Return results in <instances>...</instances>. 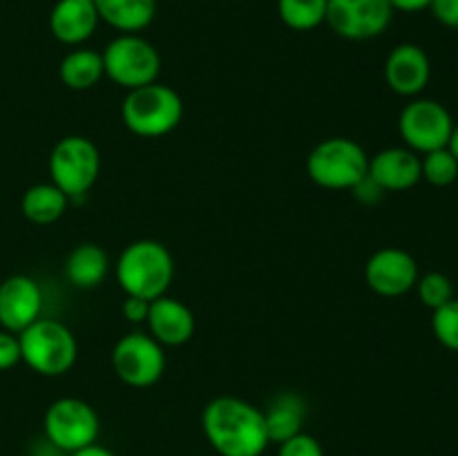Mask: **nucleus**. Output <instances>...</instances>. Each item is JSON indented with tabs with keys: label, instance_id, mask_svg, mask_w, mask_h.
Masks as SVG:
<instances>
[{
	"label": "nucleus",
	"instance_id": "21",
	"mask_svg": "<svg viewBox=\"0 0 458 456\" xmlns=\"http://www.w3.org/2000/svg\"><path fill=\"white\" fill-rule=\"evenodd\" d=\"M58 76H61V83L67 89H76V92H83V89H92L94 85H98V80L106 76L103 70V56L97 49L88 47H76L70 54H65L58 65Z\"/></svg>",
	"mask_w": 458,
	"mask_h": 456
},
{
	"label": "nucleus",
	"instance_id": "10",
	"mask_svg": "<svg viewBox=\"0 0 458 456\" xmlns=\"http://www.w3.org/2000/svg\"><path fill=\"white\" fill-rule=\"evenodd\" d=\"M454 130V119L443 103L434 98H411L398 116V132L405 148L416 155L447 148L450 134Z\"/></svg>",
	"mask_w": 458,
	"mask_h": 456
},
{
	"label": "nucleus",
	"instance_id": "12",
	"mask_svg": "<svg viewBox=\"0 0 458 456\" xmlns=\"http://www.w3.org/2000/svg\"><path fill=\"white\" fill-rule=\"evenodd\" d=\"M419 264L407 250L387 246L367 259L365 282L374 293L383 298H401L410 293L419 282Z\"/></svg>",
	"mask_w": 458,
	"mask_h": 456
},
{
	"label": "nucleus",
	"instance_id": "29",
	"mask_svg": "<svg viewBox=\"0 0 458 456\" xmlns=\"http://www.w3.org/2000/svg\"><path fill=\"white\" fill-rule=\"evenodd\" d=\"M429 12L443 27L458 30V0H434Z\"/></svg>",
	"mask_w": 458,
	"mask_h": 456
},
{
	"label": "nucleus",
	"instance_id": "6",
	"mask_svg": "<svg viewBox=\"0 0 458 456\" xmlns=\"http://www.w3.org/2000/svg\"><path fill=\"white\" fill-rule=\"evenodd\" d=\"M106 76L123 89H137L159 79L161 56L150 40L139 34H119L103 49Z\"/></svg>",
	"mask_w": 458,
	"mask_h": 456
},
{
	"label": "nucleus",
	"instance_id": "32",
	"mask_svg": "<svg viewBox=\"0 0 458 456\" xmlns=\"http://www.w3.org/2000/svg\"><path fill=\"white\" fill-rule=\"evenodd\" d=\"M434 0H389L394 12H405V13H416L425 12V9L432 7Z\"/></svg>",
	"mask_w": 458,
	"mask_h": 456
},
{
	"label": "nucleus",
	"instance_id": "9",
	"mask_svg": "<svg viewBox=\"0 0 458 456\" xmlns=\"http://www.w3.org/2000/svg\"><path fill=\"white\" fill-rule=\"evenodd\" d=\"M112 369L128 387H152L165 371L164 347L150 334L130 331L112 349Z\"/></svg>",
	"mask_w": 458,
	"mask_h": 456
},
{
	"label": "nucleus",
	"instance_id": "3",
	"mask_svg": "<svg viewBox=\"0 0 458 456\" xmlns=\"http://www.w3.org/2000/svg\"><path fill=\"white\" fill-rule=\"evenodd\" d=\"M125 128L141 139H159L173 132L183 116V101L173 88L155 83L130 89L121 103Z\"/></svg>",
	"mask_w": 458,
	"mask_h": 456
},
{
	"label": "nucleus",
	"instance_id": "30",
	"mask_svg": "<svg viewBox=\"0 0 458 456\" xmlns=\"http://www.w3.org/2000/svg\"><path fill=\"white\" fill-rule=\"evenodd\" d=\"M123 311L125 320L132 322V325H143L148 320V313H150V300H143V298H134V295H128L121 307Z\"/></svg>",
	"mask_w": 458,
	"mask_h": 456
},
{
	"label": "nucleus",
	"instance_id": "16",
	"mask_svg": "<svg viewBox=\"0 0 458 456\" xmlns=\"http://www.w3.org/2000/svg\"><path fill=\"white\" fill-rule=\"evenodd\" d=\"M369 177L385 192H403L423 179L420 155L410 148H385L369 156Z\"/></svg>",
	"mask_w": 458,
	"mask_h": 456
},
{
	"label": "nucleus",
	"instance_id": "34",
	"mask_svg": "<svg viewBox=\"0 0 458 456\" xmlns=\"http://www.w3.org/2000/svg\"><path fill=\"white\" fill-rule=\"evenodd\" d=\"M447 150L454 155V159L458 161V123H454V130L450 134V141H447Z\"/></svg>",
	"mask_w": 458,
	"mask_h": 456
},
{
	"label": "nucleus",
	"instance_id": "5",
	"mask_svg": "<svg viewBox=\"0 0 458 456\" xmlns=\"http://www.w3.org/2000/svg\"><path fill=\"white\" fill-rule=\"evenodd\" d=\"M369 173V155L358 141L329 137L318 143L307 156V174L327 190H352Z\"/></svg>",
	"mask_w": 458,
	"mask_h": 456
},
{
	"label": "nucleus",
	"instance_id": "22",
	"mask_svg": "<svg viewBox=\"0 0 458 456\" xmlns=\"http://www.w3.org/2000/svg\"><path fill=\"white\" fill-rule=\"evenodd\" d=\"M67 206H70V197L54 183H36V186L27 188L21 201L22 215L38 226H49V224L58 222L65 215Z\"/></svg>",
	"mask_w": 458,
	"mask_h": 456
},
{
	"label": "nucleus",
	"instance_id": "19",
	"mask_svg": "<svg viewBox=\"0 0 458 456\" xmlns=\"http://www.w3.org/2000/svg\"><path fill=\"white\" fill-rule=\"evenodd\" d=\"M304 418H307V402H304L302 396L293 392L277 393L268 402L267 411H264L268 441L284 443L286 438L300 434L302 432Z\"/></svg>",
	"mask_w": 458,
	"mask_h": 456
},
{
	"label": "nucleus",
	"instance_id": "8",
	"mask_svg": "<svg viewBox=\"0 0 458 456\" xmlns=\"http://www.w3.org/2000/svg\"><path fill=\"white\" fill-rule=\"evenodd\" d=\"M43 429L47 443L63 454H72L97 443L101 420L89 402L81 398H58L45 411Z\"/></svg>",
	"mask_w": 458,
	"mask_h": 456
},
{
	"label": "nucleus",
	"instance_id": "18",
	"mask_svg": "<svg viewBox=\"0 0 458 456\" xmlns=\"http://www.w3.org/2000/svg\"><path fill=\"white\" fill-rule=\"evenodd\" d=\"M98 18L121 34H139L152 25L157 0H94Z\"/></svg>",
	"mask_w": 458,
	"mask_h": 456
},
{
	"label": "nucleus",
	"instance_id": "23",
	"mask_svg": "<svg viewBox=\"0 0 458 456\" xmlns=\"http://www.w3.org/2000/svg\"><path fill=\"white\" fill-rule=\"evenodd\" d=\"M329 0H277L282 22L293 31H311L325 25Z\"/></svg>",
	"mask_w": 458,
	"mask_h": 456
},
{
	"label": "nucleus",
	"instance_id": "26",
	"mask_svg": "<svg viewBox=\"0 0 458 456\" xmlns=\"http://www.w3.org/2000/svg\"><path fill=\"white\" fill-rule=\"evenodd\" d=\"M432 331L443 347L458 353V298L434 311Z\"/></svg>",
	"mask_w": 458,
	"mask_h": 456
},
{
	"label": "nucleus",
	"instance_id": "24",
	"mask_svg": "<svg viewBox=\"0 0 458 456\" xmlns=\"http://www.w3.org/2000/svg\"><path fill=\"white\" fill-rule=\"evenodd\" d=\"M420 173H423L425 182L432 186H452L458 179V161L447 148H438V150L425 152L420 156Z\"/></svg>",
	"mask_w": 458,
	"mask_h": 456
},
{
	"label": "nucleus",
	"instance_id": "1",
	"mask_svg": "<svg viewBox=\"0 0 458 456\" xmlns=\"http://www.w3.org/2000/svg\"><path fill=\"white\" fill-rule=\"evenodd\" d=\"M201 429L219 456H259L268 447L264 411L237 396H217L204 407Z\"/></svg>",
	"mask_w": 458,
	"mask_h": 456
},
{
	"label": "nucleus",
	"instance_id": "25",
	"mask_svg": "<svg viewBox=\"0 0 458 456\" xmlns=\"http://www.w3.org/2000/svg\"><path fill=\"white\" fill-rule=\"evenodd\" d=\"M414 289L419 291L420 302H423L428 308H432V311H437V308H441L443 304H447L452 298H454V286H452V280L445 275V273H438V271L420 275Z\"/></svg>",
	"mask_w": 458,
	"mask_h": 456
},
{
	"label": "nucleus",
	"instance_id": "31",
	"mask_svg": "<svg viewBox=\"0 0 458 456\" xmlns=\"http://www.w3.org/2000/svg\"><path fill=\"white\" fill-rule=\"evenodd\" d=\"M352 190H353V195H356V199H360L362 204H378L385 195L383 188H380L378 183L369 177V173H367V177L362 179L358 186H353Z\"/></svg>",
	"mask_w": 458,
	"mask_h": 456
},
{
	"label": "nucleus",
	"instance_id": "20",
	"mask_svg": "<svg viewBox=\"0 0 458 456\" xmlns=\"http://www.w3.org/2000/svg\"><path fill=\"white\" fill-rule=\"evenodd\" d=\"M110 271V258L98 244L85 241L72 249L65 259V275L76 289H97Z\"/></svg>",
	"mask_w": 458,
	"mask_h": 456
},
{
	"label": "nucleus",
	"instance_id": "17",
	"mask_svg": "<svg viewBox=\"0 0 458 456\" xmlns=\"http://www.w3.org/2000/svg\"><path fill=\"white\" fill-rule=\"evenodd\" d=\"M98 18L94 0H56L49 12V31L63 45L79 47L97 31Z\"/></svg>",
	"mask_w": 458,
	"mask_h": 456
},
{
	"label": "nucleus",
	"instance_id": "14",
	"mask_svg": "<svg viewBox=\"0 0 458 456\" xmlns=\"http://www.w3.org/2000/svg\"><path fill=\"white\" fill-rule=\"evenodd\" d=\"M43 311V291L30 275H12L0 284V325L21 334L34 325Z\"/></svg>",
	"mask_w": 458,
	"mask_h": 456
},
{
	"label": "nucleus",
	"instance_id": "7",
	"mask_svg": "<svg viewBox=\"0 0 458 456\" xmlns=\"http://www.w3.org/2000/svg\"><path fill=\"white\" fill-rule=\"evenodd\" d=\"M101 173V155L92 139L70 134L54 146L49 155L52 183L67 197H83L97 183Z\"/></svg>",
	"mask_w": 458,
	"mask_h": 456
},
{
	"label": "nucleus",
	"instance_id": "11",
	"mask_svg": "<svg viewBox=\"0 0 458 456\" xmlns=\"http://www.w3.org/2000/svg\"><path fill=\"white\" fill-rule=\"evenodd\" d=\"M392 18L389 0H329L325 22L340 38L371 40L387 31Z\"/></svg>",
	"mask_w": 458,
	"mask_h": 456
},
{
	"label": "nucleus",
	"instance_id": "28",
	"mask_svg": "<svg viewBox=\"0 0 458 456\" xmlns=\"http://www.w3.org/2000/svg\"><path fill=\"white\" fill-rule=\"evenodd\" d=\"M22 360L21 342L12 331H0V371H7Z\"/></svg>",
	"mask_w": 458,
	"mask_h": 456
},
{
	"label": "nucleus",
	"instance_id": "15",
	"mask_svg": "<svg viewBox=\"0 0 458 456\" xmlns=\"http://www.w3.org/2000/svg\"><path fill=\"white\" fill-rule=\"evenodd\" d=\"M146 325L161 347H182L188 340H192L197 322L188 304L177 298L161 295L150 302Z\"/></svg>",
	"mask_w": 458,
	"mask_h": 456
},
{
	"label": "nucleus",
	"instance_id": "4",
	"mask_svg": "<svg viewBox=\"0 0 458 456\" xmlns=\"http://www.w3.org/2000/svg\"><path fill=\"white\" fill-rule=\"evenodd\" d=\"M18 342L22 362L47 378L65 376L79 356V342L70 326L52 317H38L34 325L18 334Z\"/></svg>",
	"mask_w": 458,
	"mask_h": 456
},
{
	"label": "nucleus",
	"instance_id": "27",
	"mask_svg": "<svg viewBox=\"0 0 458 456\" xmlns=\"http://www.w3.org/2000/svg\"><path fill=\"white\" fill-rule=\"evenodd\" d=\"M277 456H325V450H322L316 436L300 432L295 436L286 438L284 443H280Z\"/></svg>",
	"mask_w": 458,
	"mask_h": 456
},
{
	"label": "nucleus",
	"instance_id": "33",
	"mask_svg": "<svg viewBox=\"0 0 458 456\" xmlns=\"http://www.w3.org/2000/svg\"><path fill=\"white\" fill-rule=\"evenodd\" d=\"M67 456H116V454L114 452L107 450V447L97 445V443H94V445L83 447V450H79V452H72V454H67Z\"/></svg>",
	"mask_w": 458,
	"mask_h": 456
},
{
	"label": "nucleus",
	"instance_id": "2",
	"mask_svg": "<svg viewBox=\"0 0 458 456\" xmlns=\"http://www.w3.org/2000/svg\"><path fill=\"white\" fill-rule=\"evenodd\" d=\"M174 280V258L157 240H137L116 259V282L125 295L157 300L165 295Z\"/></svg>",
	"mask_w": 458,
	"mask_h": 456
},
{
	"label": "nucleus",
	"instance_id": "13",
	"mask_svg": "<svg viewBox=\"0 0 458 456\" xmlns=\"http://www.w3.org/2000/svg\"><path fill=\"white\" fill-rule=\"evenodd\" d=\"M432 79V63L428 52L416 43H401L387 54L385 83L401 97L416 98Z\"/></svg>",
	"mask_w": 458,
	"mask_h": 456
}]
</instances>
